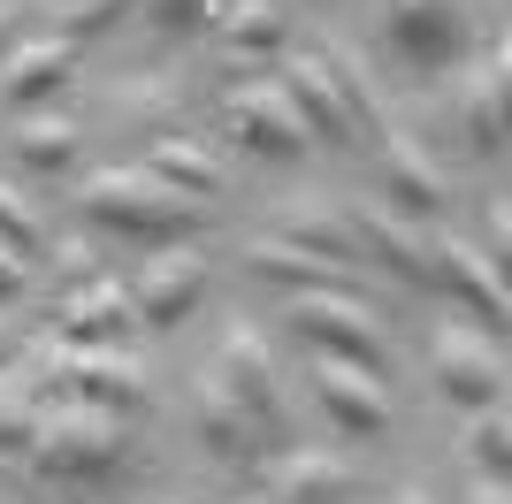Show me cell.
<instances>
[{
	"instance_id": "29",
	"label": "cell",
	"mask_w": 512,
	"mask_h": 504,
	"mask_svg": "<svg viewBox=\"0 0 512 504\" xmlns=\"http://www.w3.org/2000/svg\"><path fill=\"white\" fill-rule=\"evenodd\" d=\"M207 8H214V0H146V16L161 23V31H192Z\"/></svg>"
},
{
	"instance_id": "28",
	"label": "cell",
	"mask_w": 512,
	"mask_h": 504,
	"mask_svg": "<svg viewBox=\"0 0 512 504\" xmlns=\"http://www.w3.org/2000/svg\"><path fill=\"white\" fill-rule=\"evenodd\" d=\"M100 23H115V0H62V39L77 46L85 31H100Z\"/></svg>"
},
{
	"instance_id": "35",
	"label": "cell",
	"mask_w": 512,
	"mask_h": 504,
	"mask_svg": "<svg viewBox=\"0 0 512 504\" xmlns=\"http://www.w3.org/2000/svg\"><path fill=\"white\" fill-rule=\"evenodd\" d=\"M0 39H8V8H0Z\"/></svg>"
},
{
	"instance_id": "17",
	"label": "cell",
	"mask_w": 512,
	"mask_h": 504,
	"mask_svg": "<svg viewBox=\"0 0 512 504\" xmlns=\"http://www.w3.org/2000/svg\"><path fill=\"white\" fill-rule=\"evenodd\" d=\"M383 184H390V199H398L406 214H436L444 207V176H436V161L413 146L406 130H383Z\"/></svg>"
},
{
	"instance_id": "15",
	"label": "cell",
	"mask_w": 512,
	"mask_h": 504,
	"mask_svg": "<svg viewBox=\"0 0 512 504\" xmlns=\"http://www.w3.org/2000/svg\"><path fill=\"white\" fill-rule=\"evenodd\" d=\"M69 77H77V46L69 39H23L16 54L0 62V100L8 107H39V100H54Z\"/></svg>"
},
{
	"instance_id": "34",
	"label": "cell",
	"mask_w": 512,
	"mask_h": 504,
	"mask_svg": "<svg viewBox=\"0 0 512 504\" xmlns=\"http://www.w3.org/2000/svg\"><path fill=\"white\" fill-rule=\"evenodd\" d=\"M398 504H428V489H406V497H398Z\"/></svg>"
},
{
	"instance_id": "12",
	"label": "cell",
	"mask_w": 512,
	"mask_h": 504,
	"mask_svg": "<svg viewBox=\"0 0 512 504\" xmlns=\"http://www.w3.org/2000/svg\"><path fill=\"white\" fill-rule=\"evenodd\" d=\"M130 321H138V306H130V291L115 283V275H92L85 291L62 298V314H54V329H62V344H123Z\"/></svg>"
},
{
	"instance_id": "32",
	"label": "cell",
	"mask_w": 512,
	"mask_h": 504,
	"mask_svg": "<svg viewBox=\"0 0 512 504\" xmlns=\"http://www.w3.org/2000/svg\"><path fill=\"white\" fill-rule=\"evenodd\" d=\"M467 504H505V482H490V474H474V497Z\"/></svg>"
},
{
	"instance_id": "26",
	"label": "cell",
	"mask_w": 512,
	"mask_h": 504,
	"mask_svg": "<svg viewBox=\"0 0 512 504\" xmlns=\"http://www.w3.org/2000/svg\"><path fill=\"white\" fill-rule=\"evenodd\" d=\"M0 245L8 252H39V214L23 207V191L0 176Z\"/></svg>"
},
{
	"instance_id": "33",
	"label": "cell",
	"mask_w": 512,
	"mask_h": 504,
	"mask_svg": "<svg viewBox=\"0 0 512 504\" xmlns=\"http://www.w3.org/2000/svg\"><path fill=\"white\" fill-rule=\"evenodd\" d=\"M16 352H23V336L8 329V321H0V367H8V359H16Z\"/></svg>"
},
{
	"instance_id": "24",
	"label": "cell",
	"mask_w": 512,
	"mask_h": 504,
	"mask_svg": "<svg viewBox=\"0 0 512 504\" xmlns=\"http://www.w3.org/2000/svg\"><path fill=\"white\" fill-rule=\"evenodd\" d=\"M146 168H153V176H161V184H176V191H184V199H207V191L222 184V176H214V161H207V153L192 146V138H161Z\"/></svg>"
},
{
	"instance_id": "31",
	"label": "cell",
	"mask_w": 512,
	"mask_h": 504,
	"mask_svg": "<svg viewBox=\"0 0 512 504\" xmlns=\"http://www.w3.org/2000/svg\"><path fill=\"white\" fill-rule=\"evenodd\" d=\"M505 237H512V214H505V199L490 207V260H505Z\"/></svg>"
},
{
	"instance_id": "25",
	"label": "cell",
	"mask_w": 512,
	"mask_h": 504,
	"mask_svg": "<svg viewBox=\"0 0 512 504\" xmlns=\"http://www.w3.org/2000/svg\"><path fill=\"white\" fill-rule=\"evenodd\" d=\"M222 39L245 54H283V16L268 0H237V8H222Z\"/></svg>"
},
{
	"instance_id": "8",
	"label": "cell",
	"mask_w": 512,
	"mask_h": 504,
	"mask_svg": "<svg viewBox=\"0 0 512 504\" xmlns=\"http://www.w3.org/2000/svg\"><path fill=\"white\" fill-rule=\"evenodd\" d=\"M428 359H436V382H444L467 413H474V405H490V398H505V352H497V336L482 344V329L444 321L436 344H428Z\"/></svg>"
},
{
	"instance_id": "16",
	"label": "cell",
	"mask_w": 512,
	"mask_h": 504,
	"mask_svg": "<svg viewBox=\"0 0 512 504\" xmlns=\"http://www.w3.org/2000/svg\"><path fill=\"white\" fill-rule=\"evenodd\" d=\"M505 100H512V77H505V54L467 69V92H459V130H467L474 153H505Z\"/></svg>"
},
{
	"instance_id": "7",
	"label": "cell",
	"mask_w": 512,
	"mask_h": 504,
	"mask_svg": "<svg viewBox=\"0 0 512 504\" xmlns=\"http://www.w3.org/2000/svg\"><path fill=\"white\" fill-rule=\"evenodd\" d=\"M230 130H237V146L260 153V161H291L306 146V123H299V107H291V92L276 77H253V84L230 92Z\"/></svg>"
},
{
	"instance_id": "21",
	"label": "cell",
	"mask_w": 512,
	"mask_h": 504,
	"mask_svg": "<svg viewBox=\"0 0 512 504\" xmlns=\"http://www.w3.org/2000/svg\"><path fill=\"white\" fill-rule=\"evenodd\" d=\"M352 237H367V245L383 252V268L390 275H406V283H436V260H428V245L398 222V214H360V230Z\"/></svg>"
},
{
	"instance_id": "10",
	"label": "cell",
	"mask_w": 512,
	"mask_h": 504,
	"mask_svg": "<svg viewBox=\"0 0 512 504\" xmlns=\"http://www.w3.org/2000/svg\"><path fill=\"white\" fill-rule=\"evenodd\" d=\"M199 298H207V252L169 245V252H153V268L138 275L130 306H138V321H153V329H176Z\"/></svg>"
},
{
	"instance_id": "3",
	"label": "cell",
	"mask_w": 512,
	"mask_h": 504,
	"mask_svg": "<svg viewBox=\"0 0 512 504\" xmlns=\"http://www.w3.org/2000/svg\"><path fill=\"white\" fill-rule=\"evenodd\" d=\"M283 92H291V107H299L306 138H329V146H352L367 123V84L352 77V69H337L329 54H283Z\"/></svg>"
},
{
	"instance_id": "4",
	"label": "cell",
	"mask_w": 512,
	"mask_h": 504,
	"mask_svg": "<svg viewBox=\"0 0 512 504\" xmlns=\"http://www.w3.org/2000/svg\"><path fill=\"white\" fill-rule=\"evenodd\" d=\"M291 329H299L314 352L352 359V367H367V375H383V367H390V344H383V329H375V314H367L352 291H337V283L291 291Z\"/></svg>"
},
{
	"instance_id": "30",
	"label": "cell",
	"mask_w": 512,
	"mask_h": 504,
	"mask_svg": "<svg viewBox=\"0 0 512 504\" xmlns=\"http://www.w3.org/2000/svg\"><path fill=\"white\" fill-rule=\"evenodd\" d=\"M16 291H23V252L0 245V298H16Z\"/></svg>"
},
{
	"instance_id": "18",
	"label": "cell",
	"mask_w": 512,
	"mask_h": 504,
	"mask_svg": "<svg viewBox=\"0 0 512 504\" xmlns=\"http://www.w3.org/2000/svg\"><path fill=\"white\" fill-rule=\"evenodd\" d=\"M344 497H352V474L329 451H299L268 474V504H344Z\"/></svg>"
},
{
	"instance_id": "13",
	"label": "cell",
	"mask_w": 512,
	"mask_h": 504,
	"mask_svg": "<svg viewBox=\"0 0 512 504\" xmlns=\"http://www.w3.org/2000/svg\"><path fill=\"white\" fill-rule=\"evenodd\" d=\"M214 375L230 382L237 398H245V413L260 420V428H268V436H276L283 428V390H276V359H268V344H260L253 329H230L222 336V367H214Z\"/></svg>"
},
{
	"instance_id": "22",
	"label": "cell",
	"mask_w": 512,
	"mask_h": 504,
	"mask_svg": "<svg viewBox=\"0 0 512 504\" xmlns=\"http://www.w3.org/2000/svg\"><path fill=\"white\" fill-rule=\"evenodd\" d=\"M16 153L39 168V176H54V168H69V153H77V123L54 115V107H31L16 123Z\"/></svg>"
},
{
	"instance_id": "14",
	"label": "cell",
	"mask_w": 512,
	"mask_h": 504,
	"mask_svg": "<svg viewBox=\"0 0 512 504\" xmlns=\"http://www.w3.org/2000/svg\"><path fill=\"white\" fill-rule=\"evenodd\" d=\"M199 436H207L214 459H237V466H253L268 451V428L245 413V398L222 375H199Z\"/></svg>"
},
{
	"instance_id": "27",
	"label": "cell",
	"mask_w": 512,
	"mask_h": 504,
	"mask_svg": "<svg viewBox=\"0 0 512 504\" xmlns=\"http://www.w3.org/2000/svg\"><path fill=\"white\" fill-rule=\"evenodd\" d=\"M31 413H39V405L23 398V382H0V459L31 443Z\"/></svg>"
},
{
	"instance_id": "6",
	"label": "cell",
	"mask_w": 512,
	"mask_h": 504,
	"mask_svg": "<svg viewBox=\"0 0 512 504\" xmlns=\"http://www.w3.org/2000/svg\"><path fill=\"white\" fill-rule=\"evenodd\" d=\"M46 367H54V382H62V398H77V405L130 413V405L146 398V367H138L123 344H62Z\"/></svg>"
},
{
	"instance_id": "2",
	"label": "cell",
	"mask_w": 512,
	"mask_h": 504,
	"mask_svg": "<svg viewBox=\"0 0 512 504\" xmlns=\"http://www.w3.org/2000/svg\"><path fill=\"white\" fill-rule=\"evenodd\" d=\"M31 466L54 474V482H100L123 466V420L107 405H77V398H54L31 413Z\"/></svg>"
},
{
	"instance_id": "23",
	"label": "cell",
	"mask_w": 512,
	"mask_h": 504,
	"mask_svg": "<svg viewBox=\"0 0 512 504\" xmlns=\"http://www.w3.org/2000/svg\"><path fill=\"white\" fill-rule=\"evenodd\" d=\"M505 459H512V413H505V398H490V405H474V420H467V466L505 482Z\"/></svg>"
},
{
	"instance_id": "5",
	"label": "cell",
	"mask_w": 512,
	"mask_h": 504,
	"mask_svg": "<svg viewBox=\"0 0 512 504\" xmlns=\"http://www.w3.org/2000/svg\"><path fill=\"white\" fill-rule=\"evenodd\" d=\"M383 8H390V39L413 69H451L474 54L467 0H383Z\"/></svg>"
},
{
	"instance_id": "9",
	"label": "cell",
	"mask_w": 512,
	"mask_h": 504,
	"mask_svg": "<svg viewBox=\"0 0 512 504\" xmlns=\"http://www.w3.org/2000/svg\"><path fill=\"white\" fill-rule=\"evenodd\" d=\"M428 260H436V283H451V291L467 298L474 314H482V329L490 336H505V321H512V291H505V268H497L490 252H474L467 237H436L428 245Z\"/></svg>"
},
{
	"instance_id": "11",
	"label": "cell",
	"mask_w": 512,
	"mask_h": 504,
	"mask_svg": "<svg viewBox=\"0 0 512 504\" xmlns=\"http://www.w3.org/2000/svg\"><path fill=\"white\" fill-rule=\"evenodd\" d=\"M314 390L321 405H329V420H337L344 436H383L390 428V398H383V375H367V367H352V359H314Z\"/></svg>"
},
{
	"instance_id": "1",
	"label": "cell",
	"mask_w": 512,
	"mask_h": 504,
	"mask_svg": "<svg viewBox=\"0 0 512 504\" xmlns=\"http://www.w3.org/2000/svg\"><path fill=\"white\" fill-rule=\"evenodd\" d=\"M77 199H85L92 222H107V230H123V237H146V245H184L192 222H199V199L161 184L153 168H92Z\"/></svg>"
},
{
	"instance_id": "20",
	"label": "cell",
	"mask_w": 512,
	"mask_h": 504,
	"mask_svg": "<svg viewBox=\"0 0 512 504\" xmlns=\"http://www.w3.org/2000/svg\"><path fill=\"white\" fill-rule=\"evenodd\" d=\"M245 260H253L268 283H283V291H321V283H337V275H344V268H329V260H314V252H299L291 237H253Z\"/></svg>"
},
{
	"instance_id": "19",
	"label": "cell",
	"mask_w": 512,
	"mask_h": 504,
	"mask_svg": "<svg viewBox=\"0 0 512 504\" xmlns=\"http://www.w3.org/2000/svg\"><path fill=\"white\" fill-rule=\"evenodd\" d=\"M276 237H291L299 252H314V260H329V268H352L360 260V237H352V222L344 214H329L321 199H299V207L283 214V230Z\"/></svg>"
}]
</instances>
